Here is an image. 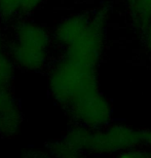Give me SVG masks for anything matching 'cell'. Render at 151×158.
I'll use <instances>...</instances> for the list:
<instances>
[{
    "label": "cell",
    "mask_w": 151,
    "mask_h": 158,
    "mask_svg": "<svg viewBox=\"0 0 151 158\" xmlns=\"http://www.w3.org/2000/svg\"><path fill=\"white\" fill-rule=\"evenodd\" d=\"M133 10L142 20L151 19V0H128Z\"/></svg>",
    "instance_id": "cell-7"
},
{
    "label": "cell",
    "mask_w": 151,
    "mask_h": 158,
    "mask_svg": "<svg viewBox=\"0 0 151 158\" xmlns=\"http://www.w3.org/2000/svg\"><path fill=\"white\" fill-rule=\"evenodd\" d=\"M149 42L151 45V23H150V28H149Z\"/></svg>",
    "instance_id": "cell-10"
},
{
    "label": "cell",
    "mask_w": 151,
    "mask_h": 158,
    "mask_svg": "<svg viewBox=\"0 0 151 158\" xmlns=\"http://www.w3.org/2000/svg\"><path fill=\"white\" fill-rule=\"evenodd\" d=\"M22 113L8 87H0V137L15 135L20 127Z\"/></svg>",
    "instance_id": "cell-5"
},
{
    "label": "cell",
    "mask_w": 151,
    "mask_h": 158,
    "mask_svg": "<svg viewBox=\"0 0 151 158\" xmlns=\"http://www.w3.org/2000/svg\"><path fill=\"white\" fill-rule=\"evenodd\" d=\"M96 65L63 55L50 67L49 90L77 124L103 127L110 120V105L100 93Z\"/></svg>",
    "instance_id": "cell-1"
},
{
    "label": "cell",
    "mask_w": 151,
    "mask_h": 158,
    "mask_svg": "<svg viewBox=\"0 0 151 158\" xmlns=\"http://www.w3.org/2000/svg\"><path fill=\"white\" fill-rule=\"evenodd\" d=\"M43 0H18L19 15H23L33 11Z\"/></svg>",
    "instance_id": "cell-8"
},
{
    "label": "cell",
    "mask_w": 151,
    "mask_h": 158,
    "mask_svg": "<svg viewBox=\"0 0 151 158\" xmlns=\"http://www.w3.org/2000/svg\"><path fill=\"white\" fill-rule=\"evenodd\" d=\"M15 71V63L9 52H6L2 37L0 35V87H8Z\"/></svg>",
    "instance_id": "cell-6"
},
{
    "label": "cell",
    "mask_w": 151,
    "mask_h": 158,
    "mask_svg": "<svg viewBox=\"0 0 151 158\" xmlns=\"http://www.w3.org/2000/svg\"><path fill=\"white\" fill-rule=\"evenodd\" d=\"M145 143L151 150V131H148L147 134H145Z\"/></svg>",
    "instance_id": "cell-9"
},
{
    "label": "cell",
    "mask_w": 151,
    "mask_h": 158,
    "mask_svg": "<svg viewBox=\"0 0 151 158\" xmlns=\"http://www.w3.org/2000/svg\"><path fill=\"white\" fill-rule=\"evenodd\" d=\"M49 33L38 24L21 22L14 27L8 52L15 65L29 72L42 70L50 50Z\"/></svg>",
    "instance_id": "cell-4"
},
{
    "label": "cell",
    "mask_w": 151,
    "mask_h": 158,
    "mask_svg": "<svg viewBox=\"0 0 151 158\" xmlns=\"http://www.w3.org/2000/svg\"><path fill=\"white\" fill-rule=\"evenodd\" d=\"M103 22L99 15H74L65 19L53 34L63 55L95 63L102 49Z\"/></svg>",
    "instance_id": "cell-3"
},
{
    "label": "cell",
    "mask_w": 151,
    "mask_h": 158,
    "mask_svg": "<svg viewBox=\"0 0 151 158\" xmlns=\"http://www.w3.org/2000/svg\"><path fill=\"white\" fill-rule=\"evenodd\" d=\"M62 141L72 156L80 155L82 152L109 154L134 149L145 142V134L124 125L94 128L77 124L68 131Z\"/></svg>",
    "instance_id": "cell-2"
}]
</instances>
